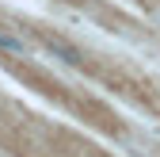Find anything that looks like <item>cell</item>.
Wrapping results in <instances>:
<instances>
[{
  "mask_svg": "<svg viewBox=\"0 0 160 157\" xmlns=\"http://www.w3.org/2000/svg\"><path fill=\"white\" fill-rule=\"evenodd\" d=\"M0 50H12V54H19V50H23V42H19V38H12V35H4V31H0Z\"/></svg>",
  "mask_w": 160,
  "mask_h": 157,
  "instance_id": "cell-2",
  "label": "cell"
},
{
  "mask_svg": "<svg viewBox=\"0 0 160 157\" xmlns=\"http://www.w3.org/2000/svg\"><path fill=\"white\" fill-rule=\"evenodd\" d=\"M50 50H53V54H61L69 65H76V62H80V54H76V50H69V46H61V42H50Z\"/></svg>",
  "mask_w": 160,
  "mask_h": 157,
  "instance_id": "cell-1",
  "label": "cell"
}]
</instances>
